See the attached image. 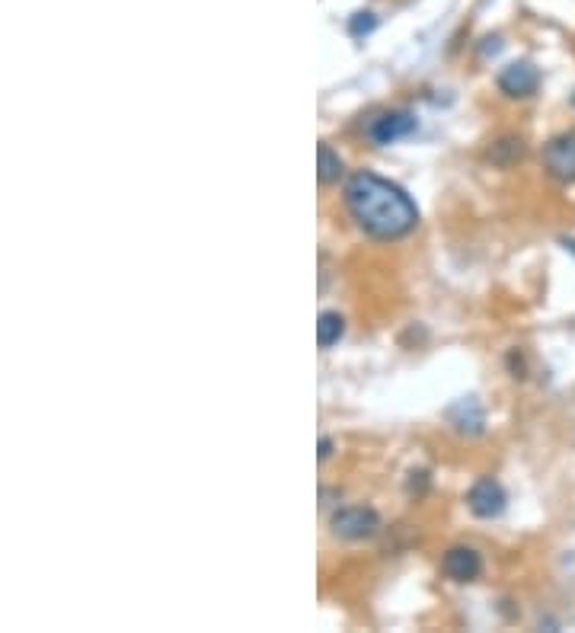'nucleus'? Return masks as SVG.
Segmentation results:
<instances>
[{"label":"nucleus","mask_w":575,"mask_h":633,"mask_svg":"<svg viewBox=\"0 0 575 633\" xmlns=\"http://www.w3.org/2000/svg\"><path fill=\"white\" fill-rule=\"evenodd\" d=\"M560 243H563V250H566V253H572V256H575V237H563Z\"/></svg>","instance_id":"obj_13"},{"label":"nucleus","mask_w":575,"mask_h":633,"mask_svg":"<svg viewBox=\"0 0 575 633\" xmlns=\"http://www.w3.org/2000/svg\"><path fill=\"white\" fill-rule=\"evenodd\" d=\"M416 116L406 109H390L377 112V116L365 125V135L377 144V148H387V144H397L400 138H409L416 132Z\"/></svg>","instance_id":"obj_3"},{"label":"nucleus","mask_w":575,"mask_h":633,"mask_svg":"<svg viewBox=\"0 0 575 633\" xmlns=\"http://www.w3.org/2000/svg\"><path fill=\"white\" fill-rule=\"evenodd\" d=\"M496 84L505 96H512V100H524V96H534L540 90V71L537 64L531 61H512L505 64L499 71Z\"/></svg>","instance_id":"obj_4"},{"label":"nucleus","mask_w":575,"mask_h":633,"mask_svg":"<svg viewBox=\"0 0 575 633\" xmlns=\"http://www.w3.org/2000/svg\"><path fill=\"white\" fill-rule=\"evenodd\" d=\"M345 205L352 221L374 240H400L416 231L419 208L406 189L371 170H358L345 183Z\"/></svg>","instance_id":"obj_1"},{"label":"nucleus","mask_w":575,"mask_h":633,"mask_svg":"<svg viewBox=\"0 0 575 633\" xmlns=\"http://www.w3.org/2000/svg\"><path fill=\"white\" fill-rule=\"evenodd\" d=\"M441 570L454 582H473L483 570V560L473 547H451L445 560H441Z\"/></svg>","instance_id":"obj_7"},{"label":"nucleus","mask_w":575,"mask_h":633,"mask_svg":"<svg viewBox=\"0 0 575 633\" xmlns=\"http://www.w3.org/2000/svg\"><path fill=\"white\" fill-rule=\"evenodd\" d=\"M317 160H320V183H339V180H342L345 164H342L339 151H333V148H330V144H326V141L320 144Z\"/></svg>","instance_id":"obj_10"},{"label":"nucleus","mask_w":575,"mask_h":633,"mask_svg":"<svg viewBox=\"0 0 575 633\" xmlns=\"http://www.w3.org/2000/svg\"><path fill=\"white\" fill-rule=\"evenodd\" d=\"M333 438H320V451H317V458L320 461H326V458H330V454H333Z\"/></svg>","instance_id":"obj_12"},{"label":"nucleus","mask_w":575,"mask_h":633,"mask_svg":"<svg viewBox=\"0 0 575 633\" xmlns=\"http://www.w3.org/2000/svg\"><path fill=\"white\" fill-rule=\"evenodd\" d=\"M448 419L454 422L460 432H470V435H480L483 426H486V413H483L480 403H476V397L457 400L454 407L448 410Z\"/></svg>","instance_id":"obj_8"},{"label":"nucleus","mask_w":575,"mask_h":633,"mask_svg":"<svg viewBox=\"0 0 575 633\" xmlns=\"http://www.w3.org/2000/svg\"><path fill=\"white\" fill-rule=\"evenodd\" d=\"M374 29H377V16L371 10L352 13V20H349V36L352 39H365V36H371Z\"/></svg>","instance_id":"obj_11"},{"label":"nucleus","mask_w":575,"mask_h":633,"mask_svg":"<svg viewBox=\"0 0 575 633\" xmlns=\"http://www.w3.org/2000/svg\"><path fill=\"white\" fill-rule=\"evenodd\" d=\"M544 167L553 180L575 183V128L572 132L556 135L544 148Z\"/></svg>","instance_id":"obj_5"},{"label":"nucleus","mask_w":575,"mask_h":633,"mask_svg":"<svg viewBox=\"0 0 575 633\" xmlns=\"http://www.w3.org/2000/svg\"><path fill=\"white\" fill-rule=\"evenodd\" d=\"M342 333H345V317L339 311H323L317 317V343H320V349L336 346L342 339Z\"/></svg>","instance_id":"obj_9"},{"label":"nucleus","mask_w":575,"mask_h":633,"mask_svg":"<svg viewBox=\"0 0 575 633\" xmlns=\"http://www.w3.org/2000/svg\"><path fill=\"white\" fill-rule=\"evenodd\" d=\"M330 528H333L336 538L365 541V538H374L377 528H381V515H377L374 509H368V506H345V509L333 512Z\"/></svg>","instance_id":"obj_2"},{"label":"nucleus","mask_w":575,"mask_h":633,"mask_svg":"<svg viewBox=\"0 0 575 633\" xmlns=\"http://www.w3.org/2000/svg\"><path fill=\"white\" fill-rule=\"evenodd\" d=\"M467 506L476 518H499L508 506V496L502 490L499 480L492 477H480L467 493Z\"/></svg>","instance_id":"obj_6"}]
</instances>
